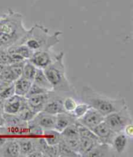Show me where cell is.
Masks as SVG:
<instances>
[{"mask_svg": "<svg viewBox=\"0 0 133 157\" xmlns=\"http://www.w3.org/2000/svg\"><path fill=\"white\" fill-rule=\"evenodd\" d=\"M64 54L60 52L44 70V74L53 87V91L71 92V86L66 76V70L63 63Z\"/></svg>", "mask_w": 133, "mask_h": 157, "instance_id": "cell-4", "label": "cell"}, {"mask_svg": "<svg viewBox=\"0 0 133 157\" xmlns=\"http://www.w3.org/2000/svg\"><path fill=\"white\" fill-rule=\"evenodd\" d=\"M82 100L91 107L98 111L104 117L119 111L125 105L124 99L114 100L96 93L88 87H84Z\"/></svg>", "mask_w": 133, "mask_h": 157, "instance_id": "cell-3", "label": "cell"}, {"mask_svg": "<svg viewBox=\"0 0 133 157\" xmlns=\"http://www.w3.org/2000/svg\"><path fill=\"white\" fill-rule=\"evenodd\" d=\"M62 34V32L56 31L50 34L47 28L43 25L35 24L31 29L28 30L18 45H25L33 52L50 51L52 47L59 43V37Z\"/></svg>", "mask_w": 133, "mask_h": 157, "instance_id": "cell-2", "label": "cell"}, {"mask_svg": "<svg viewBox=\"0 0 133 157\" xmlns=\"http://www.w3.org/2000/svg\"><path fill=\"white\" fill-rule=\"evenodd\" d=\"M27 156H30V157H42V156H44V155L42 154V153L40 151L38 150V149H36L34 150V151H33L32 153H30Z\"/></svg>", "mask_w": 133, "mask_h": 157, "instance_id": "cell-36", "label": "cell"}, {"mask_svg": "<svg viewBox=\"0 0 133 157\" xmlns=\"http://www.w3.org/2000/svg\"><path fill=\"white\" fill-rule=\"evenodd\" d=\"M105 120V117L94 108L90 107L83 117L77 121L90 129H92L96 125Z\"/></svg>", "mask_w": 133, "mask_h": 157, "instance_id": "cell-6", "label": "cell"}, {"mask_svg": "<svg viewBox=\"0 0 133 157\" xmlns=\"http://www.w3.org/2000/svg\"><path fill=\"white\" fill-rule=\"evenodd\" d=\"M9 140V139L8 138L0 135V147H3L5 145V144Z\"/></svg>", "mask_w": 133, "mask_h": 157, "instance_id": "cell-37", "label": "cell"}, {"mask_svg": "<svg viewBox=\"0 0 133 157\" xmlns=\"http://www.w3.org/2000/svg\"><path fill=\"white\" fill-rule=\"evenodd\" d=\"M36 71H37V67L29 59H26L23 64L22 77L33 82Z\"/></svg>", "mask_w": 133, "mask_h": 157, "instance_id": "cell-22", "label": "cell"}, {"mask_svg": "<svg viewBox=\"0 0 133 157\" xmlns=\"http://www.w3.org/2000/svg\"><path fill=\"white\" fill-rule=\"evenodd\" d=\"M90 107V106L86 103H84L83 104L77 105L75 108L74 109V110L71 113L74 114L77 120L78 118H79L81 117H83Z\"/></svg>", "mask_w": 133, "mask_h": 157, "instance_id": "cell-30", "label": "cell"}, {"mask_svg": "<svg viewBox=\"0 0 133 157\" xmlns=\"http://www.w3.org/2000/svg\"><path fill=\"white\" fill-rule=\"evenodd\" d=\"M27 129L28 136L38 137L44 135V129L33 120L27 122Z\"/></svg>", "mask_w": 133, "mask_h": 157, "instance_id": "cell-26", "label": "cell"}, {"mask_svg": "<svg viewBox=\"0 0 133 157\" xmlns=\"http://www.w3.org/2000/svg\"><path fill=\"white\" fill-rule=\"evenodd\" d=\"M36 138H16L18 143L19 144L20 149V156H27L30 153L37 149L36 146Z\"/></svg>", "mask_w": 133, "mask_h": 157, "instance_id": "cell-14", "label": "cell"}, {"mask_svg": "<svg viewBox=\"0 0 133 157\" xmlns=\"http://www.w3.org/2000/svg\"><path fill=\"white\" fill-rule=\"evenodd\" d=\"M76 124L77 126L78 132H79V136L87 137V138H90V139H92L96 142H98L99 143H101V142L99 139V138L95 135L94 132L91 129H90L89 128L82 125L81 124L78 122L77 121L76 122Z\"/></svg>", "mask_w": 133, "mask_h": 157, "instance_id": "cell-24", "label": "cell"}, {"mask_svg": "<svg viewBox=\"0 0 133 157\" xmlns=\"http://www.w3.org/2000/svg\"><path fill=\"white\" fill-rule=\"evenodd\" d=\"M42 111L53 115L66 112L64 108L63 100L59 98H56L55 95L47 102Z\"/></svg>", "mask_w": 133, "mask_h": 157, "instance_id": "cell-13", "label": "cell"}, {"mask_svg": "<svg viewBox=\"0 0 133 157\" xmlns=\"http://www.w3.org/2000/svg\"><path fill=\"white\" fill-rule=\"evenodd\" d=\"M3 147V156L8 157H18L20 156L19 144L16 138H11L5 144Z\"/></svg>", "mask_w": 133, "mask_h": 157, "instance_id": "cell-15", "label": "cell"}, {"mask_svg": "<svg viewBox=\"0 0 133 157\" xmlns=\"http://www.w3.org/2000/svg\"><path fill=\"white\" fill-rule=\"evenodd\" d=\"M92 131L99 138L101 143L107 145H112L114 138L117 134L105 121L96 125Z\"/></svg>", "mask_w": 133, "mask_h": 157, "instance_id": "cell-7", "label": "cell"}, {"mask_svg": "<svg viewBox=\"0 0 133 157\" xmlns=\"http://www.w3.org/2000/svg\"><path fill=\"white\" fill-rule=\"evenodd\" d=\"M33 82L35 84H37L39 87L43 88L47 90L53 91L51 84L50 83L49 80H47V77L44 74L43 69L37 68V71H36V73Z\"/></svg>", "mask_w": 133, "mask_h": 157, "instance_id": "cell-17", "label": "cell"}, {"mask_svg": "<svg viewBox=\"0 0 133 157\" xmlns=\"http://www.w3.org/2000/svg\"><path fill=\"white\" fill-rule=\"evenodd\" d=\"M32 83L33 82L27 80L22 76L18 78L14 82L15 94L25 97Z\"/></svg>", "mask_w": 133, "mask_h": 157, "instance_id": "cell-16", "label": "cell"}, {"mask_svg": "<svg viewBox=\"0 0 133 157\" xmlns=\"http://www.w3.org/2000/svg\"><path fill=\"white\" fill-rule=\"evenodd\" d=\"M108 145L105 144H99L88 153L85 156L92 157H99V156H106L108 154Z\"/></svg>", "mask_w": 133, "mask_h": 157, "instance_id": "cell-25", "label": "cell"}, {"mask_svg": "<svg viewBox=\"0 0 133 157\" xmlns=\"http://www.w3.org/2000/svg\"><path fill=\"white\" fill-rule=\"evenodd\" d=\"M23 98V96L14 94L11 97L5 100L3 111L9 114H18L20 109Z\"/></svg>", "mask_w": 133, "mask_h": 157, "instance_id": "cell-12", "label": "cell"}, {"mask_svg": "<svg viewBox=\"0 0 133 157\" xmlns=\"http://www.w3.org/2000/svg\"><path fill=\"white\" fill-rule=\"evenodd\" d=\"M7 65H5L3 63H2L1 62H0V73L6 68V67H7Z\"/></svg>", "mask_w": 133, "mask_h": 157, "instance_id": "cell-39", "label": "cell"}, {"mask_svg": "<svg viewBox=\"0 0 133 157\" xmlns=\"http://www.w3.org/2000/svg\"><path fill=\"white\" fill-rule=\"evenodd\" d=\"M0 62L7 65L14 63L13 60L7 49H0Z\"/></svg>", "mask_w": 133, "mask_h": 157, "instance_id": "cell-33", "label": "cell"}, {"mask_svg": "<svg viewBox=\"0 0 133 157\" xmlns=\"http://www.w3.org/2000/svg\"><path fill=\"white\" fill-rule=\"evenodd\" d=\"M79 138H63L64 142L68 145L70 149H71L72 150L74 151H75V153L79 154V146H80Z\"/></svg>", "mask_w": 133, "mask_h": 157, "instance_id": "cell-29", "label": "cell"}, {"mask_svg": "<svg viewBox=\"0 0 133 157\" xmlns=\"http://www.w3.org/2000/svg\"><path fill=\"white\" fill-rule=\"evenodd\" d=\"M9 53L17 54L25 59H29L32 56L34 52L26 45L20 44L12 46L7 49Z\"/></svg>", "mask_w": 133, "mask_h": 157, "instance_id": "cell-19", "label": "cell"}, {"mask_svg": "<svg viewBox=\"0 0 133 157\" xmlns=\"http://www.w3.org/2000/svg\"><path fill=\"white\" fill-rule=\"evenodd\" d=\"M60 133L62 138H77L80 137L76 122L66 127Z\"/></svg>", "mask_w": 133, "mask_h": 157, "instance_id": "cell-27", "label": "cell"}, {"mask_svg": "<svg viewBox=\"0 0 133 157\" xmlns=\"http://www.w3.org/2000/svg\"><path fill=\"white\" fill-rule=\"evenodd\" d=\"M27 31L23 25L22 14L9 9L0 17V49L18 45Z\"/></svg>", "mask_w": 133, "mask_h": 157, "instance_id": "cell-1", "label": "cell"}, {"mask_svg": "<svg viewBox=\"0 0 133 157\" xmlns=\"http://www.w3.org/2000/svg\"><path fill=\"white\" fill-rule=\"evenodd\" d=\"M124 131L125 132V135L127 136H132V124H129L128 125H127L125 127V128L124 129Z\"/></svg>", "mask_w": 133, "mask_h": 157, "instance_id": "cell-35", "label": "cell"}, {"mask_svg": "<svg viewBox=\"0 0 133 157\" xmlns=\"http://www.w3.org/2000/svg\"><path fill=\"white\" fill-rule=\"evenodd\" d=\"M54 95H55V93L53 91H50L46 93L32 96L27 98V103L33 111L38 113L42 111L46 104Z\"/></svg>", "mask_w": 133, "mask_h": 157, "instance_id": "cell-8", "label": "cell"}, {"mask_svg": "<svg viewBox=\"0 0 133 157\" xmlns=\"http://www.w3.org/2000/svg\"><path fill=\"white\" fill-rule=\"evenodd\" d=\"M58 156H66V157H76L80 156L79 155L74 151L66 144L63 138L58 144Z\"/></svg>", "mask_w": 133, "mask_h": 157, "instance_id": "cell-23", "label": "cell"}, {"mask_svg": "<svg viewBox=\"0 0 133 157\" xmlns=\"http://www.w3.org/2000/svg\"><path fill=\"white\" fill-rule=\"evenodd\" d=\"M47 92H50V91L49 90H47L43 88L39 87L37 85V84H35L33 82L31 87H30L29 91L27 93V94L26 95L25 97L26 98H28L29 97H31V96H34V95L39 94H42V93H46Z\"/></svg>", "mask_w": 133, "mask_h": 157, "instance_id": "cell-31", "label": "cell"}, {"mask_svg": "<svg viewBox=\"0 0 133 157\" xmlns=\"http://www.w3.org/2000/svg\"><path fill=\"white\" fill-rule=\"evenodd\" d=\"M79 140L80 146L79 151V154L81 156H85L86 155L89 153L96 145L99 144H103L99 143L92 139H90V138L83 136H80Z\"/></svg>", "mask_w": 133, "mask_h": 157, "instance_id": "cell-18", "label": "cell"}, {"mask_svg": "<svg viewBox=\"0 0 133 157\" xmlns=\"http://www.w3.org/2000/svg\"><path fill=\"white\" fill-rule=\"evenodd\" d=\"M104 121L116 133L122 132L127 125L132 123L129 108L125 105L118 111L108 114Z\"/></svg>", "mask_w": 133, "mask_h": 157, "instance_id": "cell-5", "label": "cell"}, {"mask_svg": "<svg viewBox=\"0 0 133 157\" xmlns=\"http://www.w3.org/2000/svg\"><path fill=\"white\" fill-rule=\"evenodd\" d=\"M18 78L13 71L11 70L9 65H7L6 68L0 73V80L8 82H14L18 79Z\"/></svg>", "mask_w": 133, "mask_h": 157, "instance_id": "cell-28", "label": "cell"}, {"mask_svg": "<svg viewBox=\"0 0 133 157\" xmlns=\"http://www.w3.org/2000/svg\"><path fill=\"white\" fill-rule=\"evenodd\" d=\"M32 120L44 130L51 129L55 128L56 115L41 111L36 114Z\"/></svg>", "mask_w": 133, "mask_h": 157, "instance_id": "cell-9", "label": "cell"}, {"mask_svg": "<svg viewBox=\"0 0 133 157\" xmlns=\"http://www.w3.org/2000/svg\"><path fill=\"white\" fill-rule=\"evenodd\" d=\"M43 136L46 142L51 146L57 145L62 139L61 133L55 129L44 130Z\"/></svg>", "mask_w": 133, "mask_h": 157, "instance_id": "cell-21", "label": "cell"}, {"mask_svg": "<svg viewBox=\"0 0 133 157\" xmlns=\"http://www.w3.org/2000/svg\"><path fill=\"white\" fill-rule=\"evenodd\" d=\"M127 142V136L125 134L122 133V132H119V133H117L116 136H114L112 145L118 153H122L124 151Z\"/></svg>", "mask_w": 133, "mask_h": 157, "instance_id": "cell-20", "label": "cell"}, {"mask_svg": "<svg viewBox=\"0 0 133 157\" xmlns=\"http://www.w3.org/2000/svg\"><path fill=\"white\" fill-rule=\"evenodd\" d=\"M2 113L3 112L0 111V128L4 126V120L2 117Z\"/></svg>", "mask_w": 133, "mask_h": 157, "instance_id": "cell-38", "label": "cell"}, {"mask_svg": "<svg viewBox=\"0 0 133 157\" xmlns=\"http://www.w3.org/2000/svg\"><path fill=\"white\" fill-rule=\"evenodd\" d=\"M63 105L66 112L72 113L77 105V103L74 99L68 97L63 101Z\"/></svg>", "mask_w": 133, "mask_h": 157, "instance_id": "cell-34", "label": "cell"}, {"mask_svg": "<svg viewBox=\"0 0 133 157\" xmlns=\"http://www.w3.org/2000/svg\"><path fill=\"white\" fill-rule=\"evenodd\" d=\"M29 60L36 67L42 69H44L53 62L50 51H47L34 52L32 56Z\"/></svg>", "mask_w": 133, "mask_h": 157, "instance_id": "cell-10", "label": "cell"}, {"mask_svg": "<svg viewBox=\"0 0 133 157\" xmlns=\"http://www.w3.org/2000/svg\"><path fill=\"white\" fill-rule=\"evenodd\" d=\"M77 122V118L71 113H62L56 114L55 129L61 132L67 126Z\"/></svg>", "mask_w": 133, "mask_h": 157, "instance_id": "cell-11", "label": "cell"}, {"mask_svg": "<svg viewBox=\"0 0 133 157\" xmlns=\"http://www.w3.org/2000/svg\"><path fill=\"white\" fill-rule=\"evenodd\" d=\"M14 94H15L14 82L9 84L7 87H6L0 93V96L4 100L8 99Z\"/></svg>", "mask_w": 133, "mask_h": 157, "instance_id": "cell-32", "label": "cell"}]
</instances>
